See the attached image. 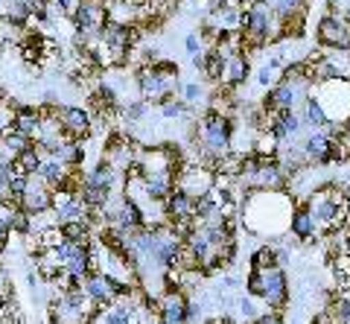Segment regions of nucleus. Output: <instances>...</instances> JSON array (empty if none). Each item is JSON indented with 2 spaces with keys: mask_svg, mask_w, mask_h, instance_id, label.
<instances>
[{
  "mask_svg": "<svg viewBox=\"0 0 350 324\" xmlns=\"http://www.w3.org/2000/svg\"><path fill=\"white\" fill-rule=\"evenodd\" d=\"M184 50H187V56H202L204 53V38L199 36V32H190L187 38H184Z\"/></svg>",
  "mask_w": 350,
  "mask_h": 324,
  "instance_id": "f704fd0d",
  "label": "nucleus"
},
{
  "mask_svg": "<svg viewBox=\"0 0 350 324\" xmlns=\"http://www.w3.org/2000/svg\"><path fill=\"white\" fill-rule=\"evenodd\" d=\"M175 187L181 193H187L190 199H199V196H207V193L213 190V172L199 167L196 161H190L187 167H184L178 176H175Z\"/></svg>",
  "mask_w": 350,
  "mask_h": 324,
  "instance_id": "6e6552de",
  "label": "nucleus"
},
{
  "mask_svg": "<svg viewBox=\"0 0 350 324\" xmlns=\"http://www.w3.org/2000/svg\"><path fill=\"white\" fill-rule=\"evenodd\" d=\"M21 208H24L32 219L41 213H53V190L44 185L38 176H29V187L24 193V199H21Z\"/></svg>",
  "mask_w": 350,
  "mask_h": 324,
  "instance_id": "9d476101",
  "label": "nucleus"
},
{
  "mask_svg": "<svg viewBox=\"0 0 350 324\" xmlns=\"http://www.w3.org/2000/svg\"><path fill=\"white\" fill-rule=\"evenodd\" d=\"M149 68L155 70L158 77H163V79H178V64L170 62V59H158V62H152Z\"/></svg>",
  "mask_w": 350,
  "mask_h": 324,
  "instance_id": "473e14b6",
  "label": "nucleus"
},
{
  "mask_svg": "<svg viewBox=\"0 0 350 324\" xmlns=\"http://www.w3.org/2000/svg\"><path fill=\"white\" fill-rule=\"evenodd\" d=\"M12 161H15V170L18 172H24V176H38V170L44 164V155H41V149L32 144L29 149H24V152L15 155Z\"/></svg>",
  "mask_w": 350,
  "mask_h": 324,
  "instance_id": "b1692460",
  "label": "nucleus"
},
{
  "mask_svg": "<svg viewBox=\"0 0 350 324\" xmlns=\"http://www.w3.org/2000/svg\"><path fill=\"white\" fill-rule=\"evenodd\" d=\"M9 237H12V225H9V213L0 208V248H6Z\"/></svg>",
  "mask_w": 350,
  "mask_h": 324,
  "instance_id": "c9c22d12",
  "label": "nucleus"
},
{
  "mask_svg": "<svg viewBox=\"0 0 350 324\" xmlns=\"http://www.w3.org/2000/svg\"><path fill=\"white\" fill-rule=\"evenodd\" d=\"M175 190V176L172 172H149L144 178V196L155 204H163Z\"/></svg>",
  "mask_w": 350,
  "mask_h": 324,
  "instance_id": "4468645a",
  "label": "nucleus"
},
{
  "mask_svg": "<svg viewBox=\"0 0 350 324\" xmlns=\"http://www.w3.org/2000/svg\"><path fill=\"white\" fill-rule=\"evenodd\" d=\"M304 129L301 123V114L298 111H278V114H269V123H266V132L278 140V144H289V140H295V135H298Z\"/></svg>",
  "mask_w": 350,
  "mask_h": 324,
  "instance_id": "9b49d317",
  "label": "nucleus"
},
{
  "mask_svg": "<svg viewBox=\"0 0 350 324\" xmlns=\"http://www.w3.org/2000/svg\"><path fill=\"white\" fill-rule=\"evenodd\" d=\"M103 324H137V310L135 304H126V301H120V304H111L105 312H103Z\"/></svg>",
  "mask_w": 350,
  "mask_h": 324,
  "instance_id": "4be33fe9",
  "label": "nucleus"
},
{
  "mask_svg": "<svg viewBox=\"0 0 350 324\" xmlns=\"http://www.w3.org/2000/svg\"><path fill=\"white\" fill-rule=\"evenodd\" d=\"M163 208V216H167V222H175V219H193V199L187 193H181L178 187L172 190V196L161 204Z\"/></svg>",
  "mask_w": 350,
  "mask_h": 324,
  "instance_id": "dca6fc26",
  "label": "nucleus"
},
{
  "mask_svg": "<svg viewBox=\"0 0 350 324\" xmlns=\"http://www.w3.org/2000/svg\"><path fill=\"white\" fill-rule=\"evenodd\" d=\"M24 36H27L24 24H18L12 18H0V44H18L21 47Z\"/></svg>",
  "mask_w": 350,
  "mask_h": 324,
  "instance_id": "a878e982",
  "label": "nucleus"
},
{
  "mask_svg": "<svg viewBox=\"0 0 350 324\" xmlns=\"http://www.w3.org/2000/svg\"><path fill=\"white\" fill-rule=\"evenodd\" d=\"M6 96H9V94H6L3 88H0V105H3V103H6Z\"/></svg>",
  "mask_w": 350,
  "mask_h": 324,
  "instance_id": "ea45409f",
  "label": "nucleus"
},
{
  "mask_svg": "<svg viewBox=\"0 0 350 324\" xmlns=\"http://www.w3.org/2000/svg\"><path fill=\"white\" fill-rule=\"evenodd\" d=\"M70 21H73V29L79 32V36H96L100 32V27L108 21V15H105V3L103 0H82L79 3V9L70 15Z\"/></svg>",
  "mask_w": 350,
  "mask_h": 324,
  "instance_id": "1a4fd4ad",
  "label": "nucleus"
},
{
  "mask_svg": "<svg viewBox=\"0 0 350 324\" xmlns=\"http://www.w3.org/2000/svg\"><path fill=\"white\" fill-rule=\"evenodd\" d=\"M216 3H222V6H237V0H216Z\"/></svg>",
  "mask_w": 350,
  "mask_h": 324,
  "instance_id": "58836bf2",
  "label": "nucleus"
},
{
  "mask_svg": "<svg viewBox=\"0 0 350 324\" xmlns=\"http://www.w3.org/2000/svg\"><path fill=\"white\" fill-rule=\"evenodd\" d=\"M79 199H82L91 211H103V208H108V202H111V190H103V187H82V190H79Z\"/></svg>",
  "mask_w": 350,
  "mask_h": 324,
  "instance_id": "bb28decb",
  "label": "nucleus"
},
{
  "mask_svg": "<svg viewBox=\"0 0 350 324\" xmlns=\"http://www.w3.org/2000/svg\"><path fill=\"white\" fill-rule=\"evenodd\" d=\"M32 144H36V140H32V137H27L24 132H18V129H15V123L9 126L6 132H0V146L6 149V155H9V158L21 155V152H24V149H29Z\"/></svg>",
  "mask_w": 350,
  "mask_h": 324,
  "instance_id": "aec40b11",
  "label": "nucleus"
},
{
  "mask_svg": "<svg viewBox=\"0 0 350 324\" xmlns=\"http://www.w3.org/2000/svg\"><path fill=\"white\" fill-rule=\"evenodd\" d=\"M251 77V59L245 56V53H239V56H231L225 62V77H222V85L231 91H239L243 85L248 82Z\"/></svg>",
  "mask_w": 350,
  "mask_h": 324,
  "instance_id": "2eb2a0df",
  "label": "nucleus"
},
{
  "mask_svg": "<svg viewBox=\"0 0 350 324\" xmlns=\"http://www.w3.org/2000/svg\"><path fill=\"white\" fill-rule=\"evenodd\" d=\"M306 3H310V0H275V3H271V12H275V18L280 21L292 12H306Z\"/></svg>",
  "mask_w": 350,
  "mask_h": 324,
  "instance_id": "c85d7f7f",
  "label": "nucleus"
},
{
  "mask_svg": "<svg viewBox=\"0 0 350 324\" xmlns=\"http://www.w3.org/2000/svg\"><path fill=\"white\" fill-rule=\"evenodd\" d=\"M304 155L310 164H319V167H327V164H342L345 161V144H338V140H333L330 135L324 132V129H319V132H310L304 137Z\"/></svg>",
  "mask_w": 350,
  "mask_h": 324,
  "instance_id": "20e7f679",
  "label": "nucleus"
},
{
  "mask_svg": "<svg viewBox=\"0 0 350 324\" xmlns=\"http://www.w3.org/2000/svg\"><path fill=\"white\" fill-rule=\"evenodd\" d=\"M295 211V199L286 190H254L243 204V222L248 234H283L289 231V219Z\"/></svg>",
  "mask_w": 350,
  "mask_h": 324,
  "instance_id": "f257e3e1",
  "label": "nucleus"
},
{
  "mask_svg": "<svg viewBox=\"0 0 350 324\" xmlns=\"http://www.w3.org/2000/svg\"><path fill=\"white\" fill-rule=\"evenodd\" d=\"M257 298H251V295H245V298H239L237 301V307H239V316L245 319V324H251L257 316H260V310H257V304H254Z\"/></svg>",
  "mask_w": 350,
  "mask_h": 324,
  "instance_id": "72a5a7b5",
  "label": "nucleus"
},
{
  "mask_svg": "<svg viewBox=\"0 0 350 324\" xmlns=\"http://www.w3.org/2000/svg\"><path fill=\"white\" fill-rule=\"evenodd\" d=\"M286 324H289V321H286ZM292 324H301V321H292Z\"/></svg>",
  "mask_w": 350,
  "mask_h": 324,
  "instance_id": "79ce46f5",
  "label": "nucleus"
},
{
  "mask_svg": "<svg viewBox=\"0 0 350 324\" xmlns=\"http://www.w3.org/2000/svg\"><path fill=\"white\" fill-rule=\"evenodd\" d=\"M64 176H68V167H64L59 158H44V164H41V170H38V178H41L50 190H56L62 181H64Z\"/></svg>",
  "mask_w": 350,
  "mask_h": 324,
  "instance_id": "412c9836",
  "label": "nucleus"
},
{
  "mask_svg": "<svg viewBox=\"0 0 350 324\" xmlns=\"http://www.w3.org/2000/svg\"><path fill=\"white\" fill-rule=\"evenodd\" d=\"M32 216L24 211V208H15L12 213H9V225H12V234H21V237H27L32 234Z\"/></svg>",
  "mask_w": 350,
  "mask_h": 324,
  "instance_id": "cd10ccee",
  "label": "nucleus"
},
{
  "mask_svg": "<svg viewBox=\"0 0 350 324\" xmlns=\"http://www.w3.org/2000/svg\"><path fill=\"white\" fill-rule=\"evenodd\" d=\"M225 56H222V50L219 47H211V50H204V56H202V77L207 82H222L225 77Z\"/></svg>",
  "mask_w": 350,
  "mask_h": 324,
  "instance_id": "a211bd4d",
  "label": "nucleus"
},
{
  "mask_svg": "<svg viewBox=\"0 0 350 324\" xmlns=\"http://www.w3.org/2000/svg\"><path fill=\"white\" fill-rule=\"evenodd\" d=\"M301 123L310 129V132H319V129H327L330 126V117H327V111L321 108V103L315 100V96L310 94L304 100V111H301Z\"/></svg>",
  "mask_w": 350,
  "mask_h": 324,
  "instance_id": "f3484780",
  "label": "nucleus"
},
{
  "mask_svg": "<svg viewBox=\"0 0 350 324\" xmlns=\"http://www.w3.org/2000/svg\"><path fill=\"white\" fill-rule=\"evenodd\" d=\"M257 3H269V0H237L239 9H248V6H257Z\"/></svg>",
  "mask_w": 350,
  "mask_h": 324,
  "instance_id": "e433bc0d",
  "label": "nucleus"
},
{
  "mask_svg": "<svg viewBox=\"0 0 350 324\" xmlns=\"http://www.w3.org/2000/svg\"><path fill=\"white\" fill-rule=\"evenodd\" d=\"M327 3H330V6H333V12H336V9H342V6H347V3H350V0H327Z\"/></svg>",
  "mask_w": 350,
  "mask_h": 324,
  "instance_id": "4c0bfd02",
  "label": "nucleus"
},
{
  "mask_svg": "<svg viewBox=\"0 0 350 324\" xmlns=\"http://www.w3.org/2000/svg\"><path fill=\"white\" fill-rule=\"evenodd\" d=\"M181 100L187 103V105H196L199 100H204V85H199V82H187V85H181Z\"/></svg>",
  "mask_w": 350,
  "mask_h": 324,
  "instance_id": "2f4dec72",
  "label": "nucleus"
},
{
  "mask_svg": "<svg viewBox=\"0 0 350 324\" xmlns=\"http://www.w3.org/2000/svg\"><path fill=\"white\" fill-rule=\"evenodd\" d=\"M315 38H319L321 50H333V53H350V21L342 15H324L315 27Z\"/></svg>",
  "mask_w": 350,
  "mask_h": 324,
  "instance_id": "39448f33",
  "label": "nucleus"
},
{
  "mask_svg": "<svg viewBox=\"0 0 350 324\" xmlns=\"http://www.w3.org/2000/svg\"><path fill=\"white\" fill-rule=\"evenodd\" d=\"M199 135L202 140L199 144L213 155H228L234 149V135H237V120L234 114H225V111H213L207 108L199 120Z\"/></svg>",
  "mask_w": 350,
  "mask_h": 324,
  "instance_id": "f03ea898",
  "label": "nucleus"
},
{
  "mask_svg": "<svg viewBox=\"0 0 350 324\" xmlns=\"http://www.w3.org/2000/svg\"><path fill=\"white\" fill-rule=\"evenodd\" d=\"M262 280V304L269 310H286L289 307V278H286V269H262L260 272Z\"/></svg>",
  "mask_w": 350,
  "mask_h": 324,
  "instance_id": "0eeeda50",
  "label": "nucleus"
},
{
  "mask_svg": "<svg viewBox=\"0 0 350 324\" xmlns=\"http://www.w3.org/2000/svg\"><path fill=\"white\" fill-rule=\"evenodd\" d=\"M62 237L68 243H76V245H91L94 243V228L88 225L85 219L82 222H68V225H59Z\"/></svg>",
  "mask_w": 350,
  "mask_h": 324,
  "instance_id": "393cba45",
  "label": "nucleus"
},
{
  "mask_svg": "<svg viewBox=\"0 0 350 324\" xmlns=\"http://www.w3.org/2000/svg\"><path fill=\"white\" fill-rule=\"evenodd\" d=\"M146 108H149V103L146 100H135V103H129L126 108H123V120L126 123H140L146 117Z\"/></svg>",
  "mask_w": 350,
  "mask_h": 324,
  "instance_id": "7c9ffc66",
  "label": "nucleus"
},
{
  "mask_svg": "<svg viewBox=\"0 0 350 324\" xmlns=\"http://www.w3.org/2000/svg\"><path fill=\"white\" fill-rule=\"evenodd\" d=\"M312 96L321 103V108L327 111L330 120H347L350 117V82L347 79H330L321 82L319 91L312 88Z\"/></svg>",
  "mask_w": 350,
  "mask_h": 324,
  "instance_id": "7ed1b4c3",
  "label": "nucleus"
},
{
  "mask_svg": "<svg viewBox=\"0 0 350 324\" xmlns=\"http://www.w3.org/2000/svg\"><path fill=\"white\" fill-rule=\"evenodd\" d=\"M12 3H27V6H32V3H36V0H12Z\"/></svg>",
  "mask_w": 350,
  "mask_h": 324,
  "instance_id": "a19ab883",
  "label": "nucleus"
},
{
  "mask_svg": "<svg viewBox=\"0 0 350 324\" xmlns=\"http://www.w3.org/2000/svg\"><path fill=\"white\" fill-rule=\"evenodd\" d=\"M286 234H292V240H298V243H315L319 240V225H315L312 213H310V204H295Z\"/></svg>",
  "mask_w": 350,
  "mask_h": 324,
  "instance_id": "f8f14e48",
  "label": "nucleus"
},
{
  "mask_svg": "<svg viewBox=\"0 0 350 324\" xmlns=\"http://www.w3.org/2000/svg\"><path fill=\"white\" fill-rule=\"evenodd\" d=\"M283 59L280 56H271L269 62H262L260 64V70H257V82L262 85V88H275V85L283 79Z\"/></svg>",
  "mask_w": 350,
  "mask_h": 324,
  "instance_id": "5701e85b",
  "label": "nucleus"
},
{
  "mask_svg": "<svg viewBox=\"0 0 350 324\" xmlns=\"http://www.w3.org/2000/svg\"><path fill=\"white\" fill-rule=\"evenodd\" d=\"M184 114H190V105L181 100V96H175V100H167L161 105V117L163 120H178V117Z\"/></svg>",
  "mask_w": 350,
  "mask_h": 324,
  "instance_id": "c756f323",
  "label": "nucleus"
},
{
  "mask_svg": "<svg viewBox=\"0 0 350 324\" xmlns=\"http://www.w3.org/2000/svg\"><path fill=\"white\" fill-rule=\"evenodd\" d=\"M15 129L18 132H24L27 137L38 140L41 137V117L36 111V105H21L15 111Z\"/></svg>",
  "mask_w": 350,
  "mask_h": 324,
  "instance_id": "6ab92c4d",
  "label": "nucleus"
},
{
  "mask_svg": "<svg viewBox=\"0 0 350 324\" xmlns=\"http://www.w3.org/2000/svg\"><path fill=\"white\" fill-rule=\"evenodd\" d=\"M59 123L64 140L70 144H85L94 132V114L82 105H59Z\"/></svg>",
  "mask_w": 350,
  "mask_h": 324,
  "instance_id": "423d86ee",
  "label": "nucleus"
},
{
  "mask_svg": "<svg viewBox=\"0 0 350 324\" xmlns=\"http://www.w3.org/2000/svg\"><path fill=\"white\" fill-rule=\"evenodd\" d=\"M187 293H163L161 310H158V324H190L187 321Z\"/></svg>",
  "mask_w": 350,
  "mask_h": 324,
  "instance_id": "ddd939ff",
  "label": "nucleus"
}]
</instances>
